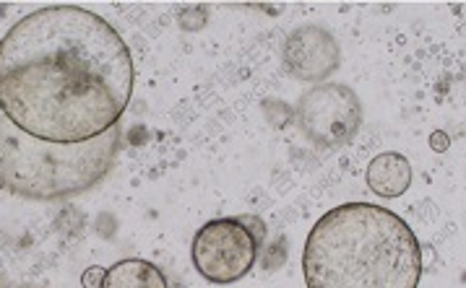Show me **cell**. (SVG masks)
I'll return each instance as SVG.
<instances>
[{
	"instance_id": "cell-6",
	"label": "cell",
	"mask_w": 466,
	"mask_h": 288,
	"mask_svg": "<svg viewBox=\"0 0 466 288\" xmlns=\"http://www.w3.org/2000/svg\"><path fill=\"white\" fill-rule=\"evenodd\" d=\"M284 65L297 81L318 86L342 65V49L328 29L318 24L297 26L284 42Z\"/></svg>"
},
{
	"instance_id": "cell-11",
	"label": "cell",
	"mask_w": 466,
	"mask_h": 288,
	"mask_svg": "<svg viewBox=\"0 0 466 288\" xmlns=\"http://www.w3.org/2000/svg\"><path fill=\"white\" fill-rule=\"evenodd\" d=\"M430 148H433L435 153H445V151L451 148V135H448L445 130H433V133H430Z\"/></svg>"
},
{
	"instance_id": "cell-2",
	"label": "cell",
	"mask_w": 466,
	"mask_h": 288,
	"mask_svg": "<svg viewBox=\"0 0 466 288\" xmlns=\"http://www.w3.org/2000/svg\"><path fill=\"white\" fill-rule=\"evenodd\" d=\"M302 275L308 288H417L422 247L389 208L344 203L310 229Z\"/></svg>"
},
{
	"instance_id": "cell-9",
	"label": "cell",
	"mask_w": 466,
	"mask_h": 288,
	"mask_svg": "<svg viewBox=\"0 0 466 288\" xmlns=\"http://www.w3.org/2000/svg\"><path fill=\"white\" fill-rule=\"evenodd\" d=\"M237 221L246 226L247 234L255 240V244H258V247H264V240H266V226H264V221H261L258 216H240Z\"/></svg>"
},
{
	"instance_id": "cell-7",
	"label": "cell",
	"mask_w": 466,
	"mask_h": 288,
	"mask_svg": "<svg viewBox=\"0 0 466 288\" xmlns=\"http://www.w3.org/2000/svg\"><path fill=\"white\" fill-rule=\"evenodd\" d=\"M365 182L378 197H386V200L401 197L412 185V164L404 153H396V151L378 153L368 164Z\"/></svg>"
},
{
	"instance_id": "cell-1",
	"label": "cell",
	"mask_w": 466,
	"mask_h": 288,
	"mask_svg": "<svg viewBox=\"0 0 466 288\" xmlns=\"http://www.w3.org/2000/svg\"><path fill=\"white\" fill-rule=\"evenodd\" d=\"M133 83L123 37L81 5L40 8L0 39V115L34 141L81 145L107 135Z\"/></svg>"
},
{
	"instance_id": "cell-4",
	"label": "cell",
	"mask_w": 466,
	"mask_h": 288,
	"mask_svg": "<svg viewBox=\"0 0 466 288\" xmlns=\"http://www.w3.org/2000/svg\"><path fill=\"white\" fill-rule=\"evenodd\" d=\"M261 247L237 218H214L203 223L191 244V260L198 275L217 286H229L255 267Z\"/></svg>"
},
{
	"instance_id": "cell-10",
	"label": "cell",
	"mask_w": 466,
	"mask_h": 288,
	"mask_svg": "<svg viewBox=\"0 0 466 288\" xmlns=\"http://www.w3.org/2000/svg\"><path fill=\"white\" fill-rule=\"evenodd\" d=\"M104 275H107V267L102 265H92L81 273V286L84 288H102L104 284Z\"/></svg>"
},
{
	"instance_id": "cell-3",
	"label": "cell",
	"mask_w": 466,
	"mask_h": 288,
	"mask_svg": "<svg viewBox=\"0 0 466 288\" xmlns=\"http://www.w3.org/2000/svg\"><path fill=\"white\" fill-rule=\"evenodd\" d=\"M121 127L92 144L34 141L0 115V188L26 200L48 203L89 192L112 171Z\"/></svg>"
},
{
	"instance_id": "cell-8",
	"label": "cell",
	"mask_w": 466,
	"mask_h": 288,
	"mask_svg": "<svg viewBox=\"0 0 466 288\" xmlns=\"http://www.w3.org/2000/svg\"><path fill=\"white\" fill-rule=\"evenodd\" d=\"M102 288H170V284L154 263L128 257L107 270Z\"/></svg>"
},
{
	"instance_id": "cell-5",
	"label": "cell",
	"mask_w": 466,
	"mask_h": 288,
	"mask_svg": "<svg viewBox=\"0 0 466 288\" xmlns=\"http://www.w3.org/2000/svg\"><path fill=\"white\" fill-rule=\"evenodd\" d=\"M297 125L320 148H344L363 127V101L346 83H318L300 96Z\"/></svg>"
}]
</instances>
